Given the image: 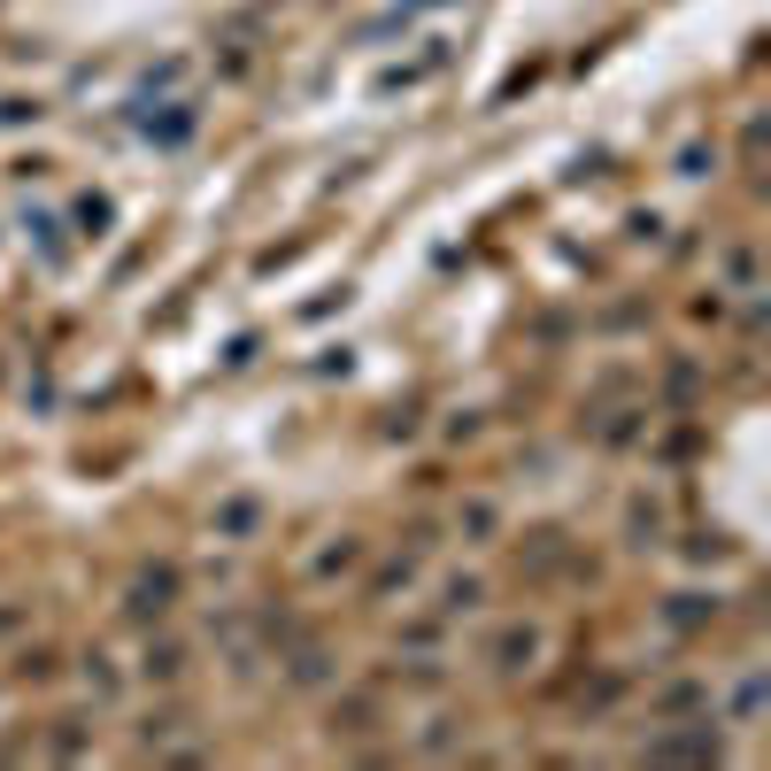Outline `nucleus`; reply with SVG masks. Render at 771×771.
I'll list each match as a JSON object with an SVG mask.
<instances>
[{
	"label": "nucleus",
	"instance_id": "f257e3e1",
	"mask_svg": "<svg viewBox=\"0 0 771 771\" xmlns=\"http://www.w3.org/2000/svg\"><path fill=\"white\" fill-rule=\"evenodd\" d=\"M540 648H548V640H540V625H532V617H517V625H494V632H486V663H494V671H525V663H540Z\"/></svg>",
	"mask_w": 771,
	"mask_h": 771
},
{
	"label": "nucleus",
	"instance_id": "f03ea898",
	"mask_svg": "<svg viewBox=\"0 0 771 771\" xmlns=\"http://www.w3.org/2000/svg\"><path fill=\"white\" fill-rule=\"evenodd\" d=\"M170 602H177V571H170V564H154V571H140V579H132L124 617H132V625H162V617H170Z\"/></svg>",
	"mask_w": 771,
	"mask_h": 771
},
{
	"label": "nucleus",
	"instance_id": "7ed1b4c3",
	"mask_svg": "<svg viewBox=\"0 0 771 771\" xmlns=\"http://www.w3.org/2000/svg\"><path fill=\"white\" fill-rule=\"evenodd\" d=\"M347 571H363V540L355 532H339V540H324L308 556V579H347Z\"/></svg>",
	"mask_w": 771,
	"mask_h": 771
},
{
	"label": "nucleus",
	"instance_id": "20e7f679",
	"mask_svg": "<svg viewBox=\"0 0 771 771\" xmlns=\"http://www.w3.org/2000/svg\"><path fill=\"white\" fill-rule=\"evenodd\" d=\"M486 602V579L478 571H456V579H440V617H470Z\"/></svg>",
	"mask_w": 771,
	"mask_h": 771
},
{
	"label": "nucleus",
	"instance_id": "39448f33",
	"mask_svg": "<svg viewBox=\"0 0 771 771\" xmlns=\"http://www.w3.org/2000/svg\"><path fill=\"white\" fill-rule=\"evenodd\" d=\"M456 532L463 540H494V532H501V509H494L486 494H470V501L456 509Z\"/></svg>",
	"mask_w": 771,
	"mask_h": 771
},
{
	"label": "nucleus",
	"instance_id": "423d86ee",
	"mask_svg": "<svg viewBox=\"0 0 771 771\" xmlns=\"http://www.w3.org/2000/svg\"><path fill=\"white\" fill-rule=\"evenodd\" d=\"M255 525H263V509H255V501H247V494H232V501H224V509H216V540H247V532H255Z\"/></svg>",
	"mask_w": 771,
	"mask_h": 771
},
{
	"label": "nucleus",
	"instance_id": "0eeeda50",
	"mask_svg": "<svg viewBox=\"0 0 771 771\" xmlns=\"http://www.w3.org/2000/svg\"><path fill=\"white\" fill-rule=\"evenodd\" d=\"M764 694H771V679H764V671H749V679L733 687V702H726V718H733V726H757V710H764Z\"/></svg>",
	"mask_w": 771,
	"mask_h": 771
},
{
	"label": "nucleus",
	"instance_id": "6e6552de",
	"mask_svg": "<svg viewBox=\"0 0 771 771\" xmlns=\"http://www.w3.org/2000/svg\"><path fill=\"white\" fill-rule=\"evenodd\" d=\"M162 109H170V116H148V140H162V148H177V140H185V132H193L201 116H193V101H162Z\"/></svg>",
	"mask_w": 771,
	"mask_h": 771
},
{
	"label": "nucleus",
	"instance_id": "1a4fd4ad",
	"mask_svg": "<svg viewBox=\"0 0 771 771\" xmlns=\"http://www.w3.org/2000/svg\"><path fill=\"white\" fill-rule=\"evenodd\" d=\"M140 671H148L154 687H177V671H185V648H177V640H148V663H140Z\"/></svg>",
	"mask_w": 771,
	"mask_h": 771
},
{
	"label": "nucleus",
	"instance_id": "9d476101",
	"mask_svg": "<svg viewBox=\"0 0 771 771\" xmlns=\"http://www.w3.org/2000/svg\"><path fill=\"white\" fill-rule=\"evenodd\" d=\"M85 687H93L101 702H116V694H124V671H116V656H85Z\"/></svg>",
	"mask_w": 771,
	"mask_h": 771
},
{
	"label": "nucleus",
	"instance_id": "9b49d317",
	"mask_svg": "<svg viewBox=\"0 0 771 771\" xmlns=\"http://www.w3.org/2000/svg\"><path fill=\"white\" fill-rule=\"evenodd\" d=\"M648 757H718L710 733H671V741H648Z\"/></svg>",
	"mask_w": 771,
	"mask_h": 771
},
{
	"label": "nucleus",
	"instance_id": "f8f14e48",
	"mask_svg": "<svg viewBox=\"0 0 771 771\" xmlns=\"http://www.w3.org/2000/svg\"><path fill=\"white\" fill-rule=\"evenodd\" d=\"M286 679H294V687H324V648H294Z\"/></svg>",
	"mask_w": 771,
	"mask_h": 771
},
{
	"label": "nucleus",
	"instance_id": "ddd939ff",
	"mask_svg": "<svg viewBox=\"0 0 771 771\" xmlns=\"http://www.w3.org/2000/svg\"><path fill=\"white\" fill-rule=\"evenodd\" d=\"M710 170H718V148H702V140L679 148V177H710Z\"/></svg>",
	"mask_w": 771,
	"mask_h": 771
},
{
	"label": "nucleus",
	"instance_id": "4468645a",
	"mask_svg": "<svg viewBox=\"0 0 771 771\" xmlns=\"http://www.w3.org/2000/svg\"><path fill=\"white\" fill-rule=\"evenodd\" d=\"M409 8H440V0H402V16H409Z\"/></svg>",
	"mask_w": 771,
	"mask_h": 771
}]
</instances>
